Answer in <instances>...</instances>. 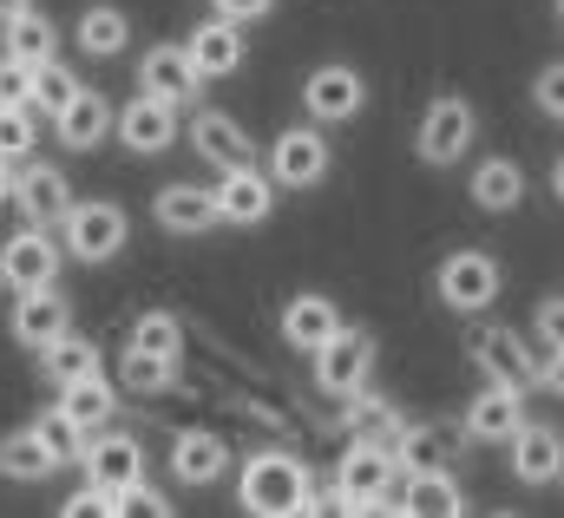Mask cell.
Listing matches in <instances>:
<instances>
[{"label":"cell","instance_id":"cell-16","mask_svg":"<svg viewBox=\"0 0 564 518\" xmlns=\"http://www.w3.org/2000/svg\"><path fill=\"white\" fill-rule=\"evenodd\" d=\"M184 53H191V66H197L204 79H230V73H243V60H250V26L210 13V20H197V26L184 33Z\"/></svg>","mask_w":564,"mask_h":518},{"label":"cell","instance_id":"cell-13","mask_svg":"<svg viewBox=\"0 0 564 518\" xmlns=\"http://www.w3.org/2000/svg\"><path fill=\"white\" fill-rule=\"evenodd\" d=\"M13 211L20 224H46L59 230V217L73 211V177L46 158H20V177H13Z\"/></svg>","mask_w":564,"mask_h":518},{"label":"cell","instance_id":"cell-30","mask_svg":"<svg viewBox=\"0 0 564 518\" xmlns=\"http://www.w3.org/2000/svg\"><path fill=\"white\" fill-rule=\"evenodd\" d=\"M401 512H414V518H459V512H466V493H459L453 466L401 473Z\"/></svg>","mask_w":564,"mask_h":518},{"label":"cell","instance_id":"cell-17","mask_svg":"<svg viewBox=\"0 0 564 518\" xmlns=\"http://www.w3.org/2000/svg\"><path fill=\"white\" fill-rule=\"evenodd\" d=\"M7 328H13V342H20L26 355H40L53 335H66V328H73V302L59 295V282H46V289H20V295H13V315H7Z\"/></svg>","mask_w":564,"mask_h":518},{"label":"cell","instance_id":"cell-27","mask_svg":"<svg viewBox=\"0 0 564 518\" xmlns=\"http://www.w3.org/2000/svg\"><path fill=\"white\" fill-rule=\"evenodd\" d=\"M466 197H473V211H486V217H512V211L525 204V164H519V158H479Z\"/></svg>","mask_w":564,"mask_h":518},{"label":"cell","instance_id":"cell-29","mask_svg":"<svg viewBox=\"0 0 564 518\" xmlns=\"http://www.w3.org/2000/svg\"><path fill=\"white\" fill-rule=\"evenodd\" d=\"M53 407H59V413H73L86 433H99V427H112V420H119V381L99 368V375H86V381L53 388Z\"/></svg>","mask_w":564,"mask_h":518},{"label":"cell","instance_id":"cell-48","mask_svg":"<svg viewBox=\"0 0 564 518\" xmlns=\"http://www.w3.org/2000/svg\"><path fill=\"white\" fill-rule=\"evenodd\" d=\"M26 7H33V0H0V26H7L13 13H26Z\"/></svg>","mask_w":564,"mask_h":518},{"label":"cell","instance_id":"cell-45","mask_svg":"<svg viewBox=\"0 0 564 518\" xmlns=\"http://www.w3.org/2000/svg\"><path fill=\"white\" fill-rule=\"evenodd\" d=\"M539 388L564 400V355H558V348H545V355H539Z\"/></svg>","mask_w":564,"mask_h":518},{"label":"cell","instance_id":"cell-4","mask_svg":"<svg viewBox=\"0 0 564 518\" xmlns=\"http://www.w3.org/2000/svg\"><path fill=\"white\" fill-rule=\"evenodd\" d=\"M433 295L453 309V315H486L499 295H506V269H499V257L492 250H446L440 257V269H433Z\"/></svg>","mask_w":564,"mask_h":518},{"label":"cell","instance_id":"cell-2","mask_svg":"<svg viewBox=\"0 0 564 518\" xmlns=\"http://www.w3.org/2000/svg\"><path fill=\"white\" fill-rule=\"evenodd\" d=\"M308 460L295 446H257L237 466V506L250 518H302V493H308Z\"/></svg>","mask_w":564,"mask_h":518},{"label":"cell","instance_id":"cell-35","mask_svg":"<svg viewBox=\"0 0 564 518\" xmlns=\"http://www.w3.org/2000/svg\"><path fill=\"white\" fill-rule=\"evenodd\" d=\"M73 93H79V73L66 66V60H46V66H33V112L40 119H53V112H66L73 106Z\"/></svg>","mask_w":564,"mask_h":518},{"label":"cell","instance_id":"cell-6","mask_svg":"<svg viewBox=\"0 0 564 518\" xmlns=\"http://www.w3.org/2000/svg\"><path fill=\"white\" fill-rule=\"evenodd\" d=\"M466 355H473V368H479L486 381H499V388H519V393L539 388V348H525V335L506 328V322H473Z\"/></svg>","mask_w":564,"mask_h":518},{"label":"cell","instance_id":"cell-31","mask_svg":"<svg viewBox=\"0 0 564 518\" xmlns=\"http://www.w3.org/2000/svg\"><path fill=\"white\" fill-rule=\"evenodd\" d=\"M0 53L20 60V66H46V60H59V26H53V13H40V7L13 13V20L0 26Z\"/></svg>","mask_w":564,"mask_h":518},{"label":"cell","instance_id":"cell-20","mask_svg":"<svg viewBox=\"0 0 564 518\" xmlns=\"http://www.w3.org/2000/svg\"><path fill=\"white\" fill-rule=\"evenodd\" d=\"M112 119H119V106H112L106 93L79 86V93H73V106H66V112H53V144H59V151H73V158H86V151H99V144L112 138Z\"/></svg>","mask_w":564,"mask_h":518},{"label":"cell","instance_id":"cell-39","mask_svg":"<svg viewBox=\"0 0 564 518\" xmlns=\"http://www.w3.org/2000/svg\"><path fill=\"white\" fill-rule=\"evenodd\" d=\"M59 512L66 518H93V512H126V506H119V493H112V486H99V479H86V486H79V493H66V499H59Z\"/></svg>","mask_w":564,"mask_h":518},{"label":"cell","instance_id":"cell-9","mask_svg":"<svg viewBox=\"0 0 564 518\" xmlns=\"http://www.w3.org/2000/svg\"><path fill=\"white\" fill-rule=\"evenodd\" d=\"M302 112H308L315 126H348V119H361V112H368V79H361V66H348V60L315 66V73L302 79Z\"/></svg>","mask_w":564,"mask_h":518},{"label":"cell","instance_id":"cell-47","mask_svg":"<svg viewBox=\"0 0 564 518\" xmlns=\"http://www.w3.org/2000/svg\"><path fill=\"white\" fill-rule=\"evenodd\" d=\"M552 197H558V204H564V151H558V158H552Z\"/></svg>","mask_w":564,"mask_h":518},{"label":"cell","instance_id":"cell-34","mask_svg":"<svg viewBox=\"0 0 564 518\" xmlns=\"http://www.w3.org/2000/svg\"><path fill=\"white\" fill-rule=\"evenodd\" d=\"M126 348H132V355H151V361L184 368V322H177L171 309H144L139 322L126 328Z\"/></svg>","mask_w":564,"mask_h":518},{"label":"cell","instance_id":"cell-41","mask_svg":"<svg viewBox=\"0 0 564 518\" xmlns=\"http://www.w3.org/2000/svg\"><path fill=\"white\" fill-rule=\"evenodd\" d=\"M26 99H33V66L0 53V106H26Z\"/></svg>","mask_w":564,"mask_h":518},{"label":"cell","instance_id":"cell-21","mask_svg":"<svg viewBox=\"0 0 564 518\" xmlns=\"http://www.w3.org/2000/svg\"><path fill=\"white\" fill-rule=\"evenodd\" d=\"M151 217H158V230H164V237H204V230H217V224H224V217H217V191H210V184H158Z\"/></svg>","mask_w":564,"mask_h":518},{"label":"cell","instance_id":"cell-7","mask_svg":"<svg viewBox=\"0 0 564 518\" xmlns=\"http://www.w3.org/2000/svg\"><path fill=\"white\" fill-rule=\"evenodd\" d=\"M59 262H66V244H59L46 224H20V230L0 244V289H7V295L46 289V282H59Z\"/></svg>","mask_w":564,"mask_h":518},{"label":"cell","instance_id":"cell-5","mask_svg":"<svg viewBox=\"0 0 564 518\" xmlns=\"http://www.w3.org/2000/svg\"><path fill=\"white\" fill-rule=\"evenodd\" d=\"M473 138H479V112H473L466 93H433V99H426L421 126H414V151H421L426 171L459 164V158L473 151Z\"/></svg>","mask_w":564,"mask_h":518},{"label":"cell","instance_id":"cell-43","mask_svg":"<svg viewBox=\"0 0 564 518\" xmlns=\"http://www.w3.org/2000/svg\"><path fill=\"white\" fill-rule=\"evenodd\" d=\"M532 322H539V342L564 355V295H545V302L532 309Z\"/></svg>","mask_w":564,"mask_h":518},{"label":"cell","instance_id":"cell-14","mask_svg":"<svg viewBox=\"0 0 564 518\" xmlns=\"http://www.w3.org/2000/svg\"><path fill=\"white\" fill-rule=\"evenodd\" d=\"M112 138L132 151V158H164L184 126H177V106H164V99H151V93H132L126 106H119V119H112Z\"/></svg>","mask_w":564,"mask_h":518},{"label":"cell","instance_id":"cell-28","mask_svg":"<svg viewBox=\"0 0 564 518\" xmlns=\"http://www.w3.org/2000/svg\"><path fill=\"white\" fill-rule=\"evenodd\" d=\"M335 427L348 433V440H381V446H394V433L408 427V413L388 400V393L375 388H355L348 400H341V413H335Z\"/></svg>","mask_w":564,"mask_h":518},{"label":"cell","instance_id":"cell-33","mask_svg":"<svg viewBox=\"0 0 564 518\" xmlns=\"http://www.w3.org/2000/svg\"><path fill=\"white\" fill-rule=\"evenodd\" d=\"M53 473H59V460L46 453L40 427H13V433L0 440V479H13V486H40V479H53Z\"/></svg>","mask_w":564,"mask_h":518},{"label":"cell","instance_id":"cell-40","mask_svg":"<svg viewBox=\"0 0 564 518\" xmlns=\"http://www.w3.org/2000/svg\"><path fill=\"white\" fill-rule=\"evenodd\" d=\"M532 106H539L552 126H564V60L539 66V79H532Z\"/></svg>","mask_w":564,"mask_h":518},{"label":"cell","instance_id":"cell-32","mask_svg":"<svg viewBox=\"0 0 564 518\" xmlns=\"http://www.w3.org/2000/svg\"><path fill=\"white\" fill-rule=\"evenodd\" d=\"M106 368V355H99V342H86V335H53L46 348H40V375H46V388H66V381H86V375H99Z\"/></svg>","mask_w":564,"mask_h":518},{"label":"cell","instance_id":"cell-10","mask_svg":"<svg viewBox=\"0 0 564 518\" xmlns=\"http://www.w3.org/2000/svg\"><path fill=\"white\" fill-rule=\"evenodd\" d=\"M328 164H335V151H328V138H322L315 119L308 126H282L270 138V177H276V191H315L328 177Z\"/></svg>","mask_w":564,"mask_h":518},{"label":"cell","instance_id":"cell-8","mask_svg":"<svg viewBox=\"0 0 564 518\" xmlns=\"http://www.w3.org/2000/svg\"><path fill=\"white\" fill-rule=\"evenodd\" d=\"M308 361H315V388L328 393V400H348L355 388H368V375H375V335L355 328V322H341Z\"/></svg>","mask_w":564,"mask_h":518},{"label":"cell","instance_id":"cell-42","mask_svg":"<svg viewBox=\"0 0 564 518\" xmlns=\"http://www.w3.org/2000/svg\"><path fill=\"white\" fill-rule=\"evenodd\" d=\"M119 506H126V512H151V518H171V493H158L151 479H132V486L119 493Z\"/></svg>","mask_w":564,"mask_h":518},{"label":"cell","instance_id":"cell-36","mask_svg":"<svg viewBox=\"0 0 564 518\" xmlns=\"http://www.w3.org/2000/svg\"><path fill=\"white\" fill-rule=\"evenodd\" d=\"M33 427H40V440H46V453H53L59 466H79V460H86V440H93V433H86L73 413H59V407H53V413H40Z\"/></svg>","mask_w":564,"mask_h":518},{"label":"cell","instance_id":"cell-1","mask_svg":"<svg viewBox=\"0 0 564 518\" xmlns=\"http://www.w3.org/2000/svg\"><path fill=\"white\" fill-rule=\"evenodd\" d=\"M335 486H328V512H401V460H394V446H381V440H348L341 446V460H335V473H328Z\"/></svg>","mask_w":564,"mask_h":518},{"label":"cell","instance_id":"cell-18","mask_svg":"<svg viewBox=\"0 0 564 518\" xmlns=\"http://www.w3.org/2000/svg\"><path fill=\"white\" fill-rule=\"evenodd\" d=\"M519 427H525V393L499 388V381H486V388L466 400V413H459V433H466L473 446H506Z\"/></svg>","mask_w":564,"mask_h":518},{"label":"cell","instance_id":"cell-12","mask_svg":"<svg viewBox=\"0 0 564 518\" xmlns=\"http://www.w3.org/2000/svg\"><path fill=\"white\" fill-rule=\"evenodd\" d=\"M139 93L164 99V106H177V112H191V106H197V93H204V73L191 66L184 40H158V46H144V60H139Z\"/></svg>","mask_w":564,"mask_h":518},{"label":"cell","instance_id":"cell-19","mask_svg":"<svg viewBox=\"0 0 564 518\" xmlns=\"http://www.w3.org/2000/svg\"><path fill=\"white\" fill-rule=\"evenodd\" d=\"M191 151L204 158V164H217V171H237V164H257V144H250V131L237 126L230 112H217V106H191Z\"/></svg>","mask_w":564,"mask_h":518},{"label":"cell","instance_id":"cell-3","mask_svg":"<svg viewBox=\"0 0 564 518\" xmlns=\"http://www.w3.org/2000/svg\"><path fill=\"white\" fill-rule=\"evenodd\" d=\"M59 244H66V257L73 262L99 269V262L126 257V244H132V217H126L119 197H73V211L59 217Z\"/></svg>","mask_w":564,"mask_h":518},{"label":"cell","instance_id":"cell-37","mask_svg":"<svg viewBox=\"0 0 564 518\" xmlns=\"http://www.w3.org/2000/svg\"><path fill=\"white\" fill-rule=\"evenodd\" d=\"M119 381H126L132 393H144V400H158V393L177 388V368H171V361H151V355H132V348H126V355H119Z\"/></svg>","mask_w":564,"mask_h":518},{"label":"cell","instance_id":"cell-26","mask_svg":"<svg viewBox=\"0 0 564 518\" xmlns=\"http://www.w3.org/2000/svg\"><path fill=\"white\" fill-rule=\"evenodd\" d=\"M73 46H79L86 60H126V53H132V13L112 7V0L79 7V20H73Z\"/></svg>","mask_w":564,"mask_h":518},{"label":"cell","instance_id":"cell-44","mask_svg":"<svg viewBox=\"0 0 564 518\" xmlns=\"http://www.w3.org/2000/svg\"><path fill=\"white\" fill-rule=\"evenodd\" d=\"M210 13H224V20H237V26H257V20L276 13V0H210Z\"/></svg>","mask_w":564,"mask_h":518},{"label":"cell","instance_id":"cell-23","mask_svg":"<svg viewBox=\"0 0 564 518\" xmlns=\"http://www.w3.org/2000/svg\"><path fill=\"white\" fill-rule=\"evenodd\" d=\"M282 342L295 348V355H315L335 328H341V302L335 295H322V289H295L289 302H282Z\"/></svg>","mask_w":564,"mask_h":518},{"label":"cell","instance_id":"cell-25","mask_svg":"<svg viewBox=\"0 0 564 518\" xmlns=\"http://www.w3.org/2000/svg\"><path fill=\"white\" fill-rule=\"evenodd\" d=\"M459 446H466V433H459V427H446V420H408V427L394 433V460H401V473L453 466V460H459Z\"/></svg>","mask_w":564,"mask_h":518},{"label":"cell","instance_id":"cell-38","mask_svg":"<svg viewBox=\"0 0 564 518\" xmlns=\"http://www.w3.org/2000/svg\"><path fill=\"white\" fill-rule=\"evenodd\" d=\"M33 151H40V112L0 106V158H33Z\"/></svg>","mask_w":564,"mask_h":518},{"label":"cell","instance_id":"cell-24","mask_svg":"<svg viewBox=\"0 0 564 518\" xmlns=\"http://www.w3.org/2000/svg\"><path fill=\"white\" fill-rule=\"evenodd\" d=\"M506 460H512V479H525V486H552L564 466V433L558 427H545V420H525L512 440H506Z\"/></svg>","mask_w":564,"mask_h":518},{"label":"cell","instance_id":"cell-46","mask_svg":"<svg viewBox=\"0 0 564 518\" xmlns=\"http://www.w3.org/2000/svg\"><path fill=\"white\" fill-rule=\"evenodd\" d=\"M13 177H20V158H0V204H13Z\"/></svg>","mask_w":564,"mask_h":518},{"label":"cell","instance_id":"cell-49","mask_svg":"<svg viewBox=\"0 0 564 518\" xmlns=\"http://www.w3.org/2000/svg\"><path fill=\"white\" fill-rule=\"evenodd\" d=\"M552 7H558V20H564V0H552Z\"/></svg>","mask_w":564,"mask_h":518},{"label":"cell","instance_id":"cell-50","mask_svg":"<svg viewBox=\"0 0 564 518\" xmlns=\"http://www.w3.org/2000/svg\"><path fill=\"white\" fill-rule=\"evenodd\" d=\"M558 486H564V466H558Z\"/></svg>","mask_w":564,"mask_h":518},{"label":"cell","instance_id":"cell-22","mask_svg":"<svg viewBox=\"0 0 564 518\" xmlns=\"http://www.w3.org/2000/svg\"><path fill=\"white\" fill-rule=\"evenodd\" d=\"M79 473L99 479V486H112V493H126L132 479H144V440L139 433H119V427H99V433L86 440Z\"/></svg>","mask_w":564,"mask_h":518},{"label":"cell","instance_id":"cell-11","mask_svg":"<svg viewBox=\"0 0 564 518\" xmlns=\"http://www.w3.org/2000/svg\"><path fill=\"white\" fill-rule=\"evenodd\" d=\"M164 473H171L177 486L204 493V486L230 479V440H224V433H210V427H177V433H171V446H164Z\"/></svg>","mask_w":564,"mask_h":518},{"label":"cell","instance_id":"cell-15","mask_svg":"<svg viewBox=\"0 0 564 518\" xmlns=\"http://www.w3.org/2000/svg\"><path fill=\"white\" fill-rule=\"evenodd\" d=\"M217 217L237 224V230H257L276 217V177L257 171V164H237V171H217Z\"/></svg>","mask_w":564,"mask_h":518}]
</instances>
